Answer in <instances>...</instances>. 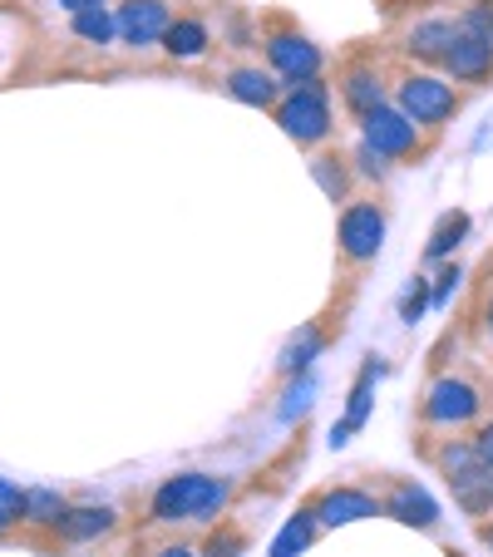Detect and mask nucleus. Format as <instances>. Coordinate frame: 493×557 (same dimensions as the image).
Instances as JSON below:
<instances>
[{"label":"nucleus","mask_w":493,"mask_h":557,"mask_svg":"<svg viewBox=\"0 0 493 557\" xmlns=\"http://www.w3.org/2000/svg\"><path fill=\"white\" fill-rule=\"evenodd\" d=\"M440 469H444V479H449L454 504H459L464 513L493 508V469L473 454V444H449V449L440 454Z\"/></svg>","instance_id":"f03ea898"},{"label":"nucleus","mask_w":493,"mask_h":557,"mask_svg":"<svg viewBox=\"0 0 493 557\" xmlns=\"http://www.w3.org/2000/svg\"><path fill=\"white\" fill-rule=\"evenodd\" d=\"M424 306H430V286H424V276H415V282H409V292H405V301H399V315L415 326V321L424 315Z\"/></svg>","instance_id":"bb28decb"},{"label":"nucleus","mask_w":493,"mask_h":557,"mask_svg":"<svg viewBox=\"0 0 493 557\" xmlns=\"http://www.w3.org/2000/svg\"><path fill=\"white\" fill-rule=\"evenodd\" d=\"M70 25H74V35H79V40H89V45H109V40L119 35V30H114V15H109L104 5L70 15Z\"/></svg>","instance_id":"5701e85b"},{"label":"nucleus","mask_w":493,"mask_h":557,"mask_svg":"<svg viewBox=\"0 0 493 557\" xmlns=\"http://www.w3.org/2000/svg\"><path fill=\"white\" fill-rule=\"evenodd\" d=\"M311 533H316V513H296V518H286V528L272 537V557H296V553H306Z\"/></svg>","instance_id":"4be33fe9"},{"label":"nucleus","mask_w":493,"mask_h":557,"mask_svg":"<svg viewBox=\"0 0 493 557\" xmlns=\"http://www.w3.org/2000/svg\"><path fill=\"white\" fill-rule=\"evenodd\" d=\"M444 70H449L454 79H464V85H479V79L493 74V50L469 40V35H454V45L444 50Z\"/></svg>","instance_id":"f8f14e48"},{"label":"nucleus","mask_w":493,"mask_h":557,"mask_svg":"<svg viewBox=\"0 0 493 557\" xmlns=\"http://www.w3.org/2000/svg\"><path fill=\"white\" fill-rule=\"evenodd\" d=\"M459 35H469V40L489 45L493 50V5H469V11L459 15V25H454Z\"/></svg>","instance_id":"b1692460"},{"label":"nucleus","mask_w":493,"mask_h":557,"mask_svg":"<svg viewBox=\"0 0 493 557\" xmlns=\"http://www.w3.org/2000/svg\"><path fill=\"white\" fill-rule=\"evenodd\" d=\"M336 237L350 262H370V257L380 252V243H385V212H380L375 202H356V208L341 212Z\"/></svg>","instance_id":"39448f33"},{"label":"nucleus","mask_w":493,"mask_h":557,"mask_svg":"<svg viewBox=\"0 0 493 557\" xmlns=\"http://www.w3.org/2000/svg\"><path fill=\"white\" fill-rule=\"evenodd\" d=\"M237 553H242V537L237 533H212L208 557H237Z\"/></svg>","instance_id":"c85d7f7f"},{"label":"nucleus","mask_w":493,"mask_h":557,"mask_svg":"<svg viewBox=\"0 0 493 557\" xmlns=\"http://www.w3.org/2000/svg\"><path fill=\"white\" fill-rule=\"evenodd\" d=\"M21 494L25 488H15L11 479H0V533H11L21 523Z\"/></svg>","instance_id":"a878e982"},{"label":"nucleus","mask_w":493,"mask_h":557,"mask_svg":"<svg viewBox=\"0 0 493 557\" xmlns=\"http://www.w3.org/2000/svg\"><path fill=\"white\" fill-rule=\"evenodd\" d=\"M464 237H469V212H444V218L434 222L430 243H424V257H430V262H440V257H449Z\"/></svg>","instance_id":"aec40b11"},{"label":"nucleus","mask_w":493,"mask_h":557,"mask_svg":"<svg viewBox=\"0 0 493 557\" xmlns=\"http://www.w3.org/2000/svg\"><path fill=\"white\" fill-rule=\"evenodd\" d=\"M454 286H459V267H449V272L440 276V286H434V292H430V301H434V306H444V301H449V292H454Z\"/></svg>","instance_id":"c756f323"},{"label":"nucleus","mask_w":493,"mask_h":557,"mask_svg":"<svg viewBox=\"0 0 493 557\" xmlns=\"http://www.w3.org/2000/svg\"><path fill=\"white\" fill-rule=\"evenodd\" d=\"M60 5L70 15H79V11H95V5H104V0H60Z\"/></svg>","instance_id":"473e14b6"},{"label":"nucleus","mask_w":493,"mask_h":557,"mask_svg":"<svg viewBox=\"0 0 493 557\" xmlns=\"http://www.w3.org/2000/svg\"><path fill=\"white\" fill-rule=\"evenodd\" d=\"M227 95L237 99V104H257V109H272L276 95H282V85H276L267 70H232L227 74Z\"/></svg>","instance_id":"2eb2a0df"},{"label":"nucleus","mask_w":493,"mask_h":557,"mask_svg":"<svg viewBox=\"0 0 493 557\" xmlns=\"http://www.w3.org/2000/svg\"><path fill=\"white\" fill-rule=\"evenodd\" d=\"M385 513L395 518V523H405V528H434L440 523V504H434L420 484H395L390 488Z\"/></svg>","instance_id":"9d476101"},{"label":"nucleus","mask_w":493,"mask_h":557,"mask_svg":"<svg viewBox=\"0 0 493 557\" xmlns=\"http://www.w3.org/2000/svg\"><path fill=\"white\" fill-rule=\"evenodd\" d=\"M158 557H193L188 547H169V553H158Z\"/></svg>","instance_id":"72a5a7b5"},{"label":"nucleus","mask_w":493,"mask_h":557,"mask_svg":"<svg viewBox=\"0 0 493 557\" xmlns=\"http://www.w3.org/2000/svg\"><path fill=\"white\" fill-rule=\"evenodd\" d=\"M399 114L409 119L415 128H440L444 119L454 114V89L444 79H430V74H409L399 85Z\"/></svg>","instance_id":"20e7f679"},{"label":"nucleus","mask_w":493,"mask_h":557,"mask_svg":"<svg viewBox=\"0 0 493 557\" xmlns=\"http://www.w3.org/2000/svg\"><path fill=\"white\" fill-rule=\"evenodd\" d=\"M360 173H370V178H385V158L375 153V148H360Z\"/></svg>","instance_id":"7c9ffc66"},{"label":"nucleus","mask_w":493,"mask_h":557,"mask_svg":"<svg viewBox=\"0 0 493 557\" xmlns=\"http://www.w3.org/2000/svg\"><path fill=\"white\" fill-rule=\"evenodd\" d=\"M276 124H282V134L296 138V144H321V138L331 134V99H325L321 79L292 85L286 104L276 109Z\"/></svg>","instance_id":"7ed1b4c3"},{"label":"nucleus","mask_w":493,"mask_h":557,"mask_svg":"<svg viewBox=\"0 0 493 557\" xmlns=\"http://www.w3.org/2000/svg\"><path fill=\"white\" fill-rule=\"evenodd\" d=\"M483 543H489V547H493V523H489V528H483Z\"/></svg>","instance_id":"f704fd0d"},{"label":"nucleus","mask_w":493,"mask_h":557,"mask_svg":"<svg viewBox=\"0 0 493 557\" xmlns=\"http://www.w3.org/2000/svg\"><path fill=\"white\" fill-rule=\"evenodd\" d=\"M473 454H479V459L493 469V424H483V430H479V440H473Z\"/></svg>","instance_id":"2f4dec72"},{"label":"nucleus","mask_w":493,"mask_h":557,"mask_svg":"<svg viewBox=\"0 0 493 557\" xmlns=\"http://www.w3.org/2000/svg\"><path fill=\"white\" fill-rule=\"evenodd\" d=\"M267 60H272V70L282 74L286 85H301V79L321 74V50L306 35H272L267 40Z\"/></svg>","instance_id":"423d86ee"},{"label":"nucleus","mask_w":493,"mask_h":557,"mask_svg":"<svg viewBox=\"0 0 493 557\" xmlns=\"http://www.w3.org/2000/svg\"><path fill=\"white\" fill-rule=\"evenodd\" d=\"M366 144L375 148L380 158H405L420 144V128L409 124L399 109H375V114H366Z\"/></svg>","instance_id":"0eeeda50"},{"label":"nucleus","mask_w":493,"mask_h":557,"mask_svg":"<svg viewBox=\"0 0 493 557\" xmlns=\"http://www.w3.org/2000/svg\"><path fill=\"white\" fill-rule=\"evenodd\" d=\"M163 50H169L173 60H198V54L208 50V25L193 21V15L169 21V30H163Z\"/></svg>","instance_id":"dca6fc26"},{"label":"nucleus","mask_w":493,"mask_h":557,"mask_svg":"<svg viewBox=\"0 0 493 557\" xmlns=\"http://www.w3.org/2000/svg\"><path fill=\"white\" fill-rule=\"evenodd\" d=\"M385 375V366H380V360H370L366 370H360V380H356V389H350V405H346V420L336 424V430H331V444H346L350 434L360 430V424L370 420V389H375V380Z\"/></svg>","instance_id":"4468645a"},{"label":"nucleus","mask_w":493,"mask_h":557,"mask_svg":"<svg viewBox=\"0 0 493 557\" xmlns=\"http://www.w3.org/2000/svg\"><path fill=\"white\" fill-rule=\"evenodd\" d=\"M321 346H325V336H321L316 326H306L296 341H286L282 360H276V366H282V375H306V366H311V360L321 356Z\"/></svg>","instance_id":"412c9836"},{"label":"nucleus","mask_w":493,"mask_h":557,"mask_svg":"<svg viewBox=\"0 0 493 557\" xmlns=\"http://www.w3.org/2000/svg\"><path fill=\"white\" fill-rule=\"evenodd\" d=\"M489 336H493V306H489Z\"/></svg>","instance_id":"c9c22d12"},{"label":"nucleus","mask_w":493,"mask_h":557,"mask_svg":"<svg viewBox=\"0 0 493 557\" xmlns=\"http://www.w3.org/2000/svg\"><path fill=\"white\" fill-rule=\"evenodd\" d=\"M331 163H336V158H316L311 173H316V183L325 188V198H341V193H346V173L331 169Z\"/></svg>","instance_id":"cd10ccee"},{"label":"nucleus","mask_w":493,"mask_h":557,"mask_svg":"<svg viewBox=\"0 0 493 557\" xmlns=\"http://www.w3.org/2000/svg\"><path fill=\"white\" fill-rule=\"evenodd\" d=\"M109 528H114V508L79 504V508H64L60 523H54V533H60L64 543H89V537H104Z\"/></svg>","instance_id":"ddd939ff"},{"label":"nucleus","mask_w":493,"mask_h":557,"mask_svg":"<svg viewBox=\"0 0 493 557\" xmlns=\"http://www.w3.org/2000/svg\"><path fill=\"white\" fill-rule=\"evenodd\" d=\"M311 395H316V380H311V375H301V380H296V385H292V389H286L282 420H286V424H292V420H296V414H306V410H311Z\"/></svg>","instance_id":"393cba45"},{"label":"nucleus","mask_w":493,"mask_h":557,"mask_svg":"<svg viewBox=\"0 0 493 557\" xmlns=\"http://www.w3.org/2000/svg\"><path fill=\"white\" fill-rule=\"evenodd\" d=\"M64 498L54 494V488H25L21 494V523H35V528H54L64 513Z\"/></svg>","instance_id":"a211bd4d"},{"label":"nucleus","mask_w":493,"mask_h":557,"mask_svg":"<svg viewBox=\"0 0 493 557\" xmlns=\"http://www.w3.org/2000/svg\"><path fill=\"white\" fill-rule=\"evenodd\" d=\"M346 104L356 109L360 119L375 114V109H385V89H380L375 70H350L346 74Z\"/></svg>","instance_id":"6ab92c4d"},{"label":"nucleus","mask_w":493,"mask_h":557,"mask_svg":"<svg viewBox=\"0 0 493 557\" xmlns=\"http://www.w3.org/2000/svg\"><path fill=\"white\" fill-rule=\"evenodd\" d=\"M473 414H479V389L464 385V380H440L424 395V420H434V424H464Z\"/></svg>","instance_id":"1a4fd4ad"},{"label":"nucleus","mask_w":493,"mask_h":557,"mask_svg":"<svg viewBox=\"0 0 493 557\" xmlns=\"http://www.w3.org/2000/svg\"><path fill=\"white\" fill-rule=\"evenodd\" d=\"M222 504H227L222 479L178 473V479H163V488L153 494V523H208Z\"/></svg>","instance_id":"f257e3e1"},{"label":"nucleus","mask_w":493,"mask_h":557,"mask_svg":"<svg viewBox=\"0 0 493 557\" xmlns=\"http://www.w3.org/2000/svg\"><path fill=\"white\" fill-rule=\"evenodd\" d=\"M114 30L124 35V45H153L169 30V5L163 0H124L114 15Z\"/></svg>","instance_id":"6e6552de"},{"label":"nucleus","mask_w":493,"mask_h":557,"mask_svg":"<svg viewBox=\"0 0 493 557\" xmlns=\"http://www.w3.org/2000/svg\"><path fill=\"white\" fill-rule=\"evenodd\" d=\"M454 25L449 21H420L415 30H409V40H405V50L415 54V60H444V50L454 45Z\"/></svg>","instance_id":"f3484780"},{"label":"nucleus","mask_w":493,"mask_h":557,"mask_svg":"<svg viewBox=\"0 0 493 557\" xmlns=\"http://www.w3.org/2000/svg\"><path fill=\"white\" fill-rule=\"evenodd\" d=\"M380 504L370 494H360V488H331V494L321 498V508H316V523L325 528H346V523H360V518H375Z\"/></svg>","instance_id":"9b49d317"}]
</instances>
